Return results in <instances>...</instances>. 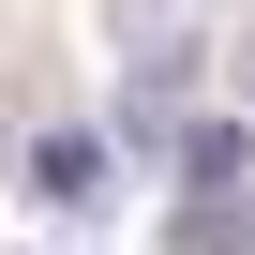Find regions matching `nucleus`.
Segmentation results:
<instances>
[{"instance_id":"f257e3e1","label":"nucleus","mask_w":255,"mask_h":255,"mask_svg":"<svg viewBox=\"0 0 255 255\" xmlns=\"http://www.w3.org/2000/svg\"><path fill=\"white\" fill-rule=\"evenodd\" d=\"M15 180H30L45 210H105V135H75V120H45V135L15 150Z\"/></svg>"},{"instance_id":"f03ea898","label":"nucleus","mask_w":255,"mask_h":255,"mask_svg":"<svg viewBox=\"0 0 255 255\" xmlns=\"http://www.w3.org/2000/svg\"><path fill=\"white\" fill-rule=\"evenodd\" d=\"M180 180L195 195H240L255 180V135H240V120H195V135H180Z\"/></svg>"},{"instance_id":"7ed1b4c3","label":"nucleus","mask_w":255,"mask_h":255,"mask_svg":"<svg viewBox=\"0 0 255 255\" xmlns=\"http://www.w3.org/2000/svg\"><path fill=\"white\" fill-rule=\"evenodd\" d=\"M165 255H240V195H180V225H165Z\"/></svg>"}]
</instances>
